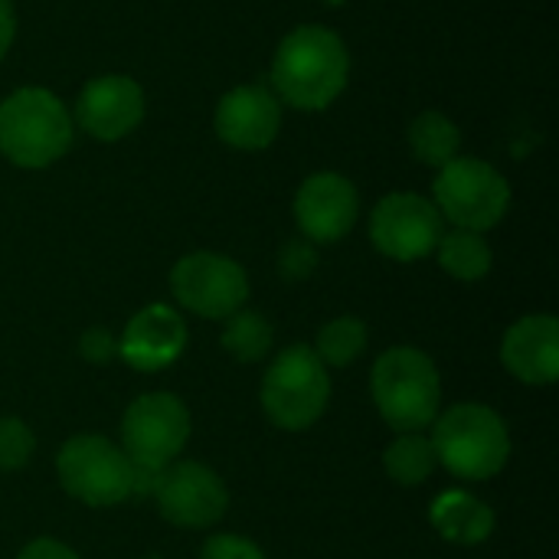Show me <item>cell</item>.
<instances>
[{
  "label": "cell",
  "mask_w": 559,
  "mask_h": 559,
  "mask_svg": "<svg viewBox=\"0 0 559 559\" xmlns=\"http://www.w3.org/2000/svg\"><path fill=\"white\" fill-rule=\"evenodd\" d=\"M347 69L350 59L344 39L334 29L298 26L282 39L275 52L272 82L288 105L301 111H321L344 92Z\"/></svg>",
  "instance_id": "obj_1"
},
{
  "label": "cell",
  "mask_w": 559,
  "mask_h": 559,
  "mask_svg": "<svg viewBox=\"0 0 559 559\" xmlns=\"http://www.w3.org/2000/svg\"><path fill=\"white\" fill-rule=\"evenodd\" d=\"M436 462L462 481H488L511 459V432L504 419L481 403H455L432 423Z\"/></svg>",
  "instance_id": "obj_2"
},
{
  "label": "cell",
  "mask_w": 559,
  "mask_h": 559,
  "mask_svg": "<svg viewBox=\"0 0 559 559\" xmlns=\"http://www.w3.org/2000/svg\"><path fill=\"white\" fill-rule=\"evenodd\" d=\"M370 393L383 423L396 432H423L442 409V380L419 347H390L370 370Z\"/></svg>",
  "instance_id": "obj_3"
},
{
  "label": "cell",
  "mask_w": 559,
  "mask_h": 559,
  "mask_svg": "<svg viewBox=\"0 0 559 559\" xmlns=\"http://www.w3.org/2000/svg\"><path fill=\"white\" fill-rule=\"evenodd\" d=\"M72 144V121L46 88H20L0 102V151L26 170L49 167Z\"/></svg>",
  "instance_id": "obj_4"
},
{
  "label": "cell",
  "mask_w": 559,
  "mask_h": 559,
  "mask_svg": "<svg viewBox=\"0 0 559 559\" xmlns=\"http://www.w3.org/2000/svg\"><path fill=\"white\" fill-rule=\"evenodd\" d=\"M262 409L285 432L311 429L331 403V377L308 344L285 347L262 377Z\"/></svg>",
  "instance_id": "obj_5"
},
{
  "label": "cell",
  "mask_w": 559,
  "mask_h": 559,
  "mask_svg": "<svg viewBox=\"0 0 559 559\" xmlns=\"http://www.w3.org/2000/svg\"><path fill=\"white\" fill-rule=\"evenodd\" d=\"M56 475L62 491L88 508H115L134 495V465L105 436H72L56 455Z\"/></svg>",
  "instance_id": "obj_6"
},
{
  "label": "cell",
  "mask_w": 559,
  "mask_h": 559,
  "mask_svg": "<svg viewBox=\"0 0 559 559\" xmlns=\"http://www.w3.org/2000/svg\"><path fill=\"white\" fill-rule=\"evenodd\" d=\"M432 193L442 219L455 223V229L472 233L498 226L511 206L508 180L491 164L475 157H455L445 167H439Z\"/></svg>",
  "instance_id": "obj_7"
},
{
  "label": "cell",
  "mask_w": 559,
  "mask_h": 559,
  "mask_svg": "<svg viewBox=\"0 0 559 559\" xmlns=\"http://www.w3.org/2000/svg\"><path fill=\"white\" fill-rule=\"evenodd\" d=\"M190 439V413L174 393L138 396L121 419V452L134 468L164 472Z\"/></svg>",
  "instance_id": "obj_8"
},
{
  "label": "cell",
  "mask_w": 559,
  "mask_h": 559,
  "mask_svg": "<svg viewBox=\"0 0 559 559\" xmlns=\"http://www.w3.org/2000/svg\"><path fill=\"white\" fill-rule=\"evenodd\" d=\"M174 298L197 318L223 321L249 298V278L239 262L216 252H190L170 272Z\"/></svg>",
  "instance_id": "obj_9"
},
{
  "label": "cell",
  "mask_w": 559,
  "mask_h": 559,
  "mask_svg": "<svg viewBox=\"0 0 559 559\" xmlns=\"http://www.w3.org/2000/svg\"><path fill=\"white\" fill-rule=\"evenodd\" d=\"M154 501L167 524L183 531H206L223 521L229 491L213 468L200 462H170L157 478Z\"/></svg>",
  "instance_id": "obj_10"
},
{
  "label": "cell",
  "mask_w": 559,
  "mask_h": 559,
  "mask_svg": "<svg viewBox=\"0 0 559 559\" xmlns=\"http://www.w3.org/2000/svg\"><path fill=\"white\" fill-rule=\"evenodd\" d=\"M442 213L432 200L419 193H390L377 203L370 216V239L373 246L396 262H416L436 252L442 229Z\"/></svg>",
  "instance_id": "obj_11"
},
{
  "label": "cell",
  "mask_w": 559,
  "mask_h": 559,
  "mask_svg": "<svg viewBox=\"0 0 559 559\" xmlns=\"http://www.w3.org/2000/svg\"><path fill=\"white\" fill-rule=\"evenodd\" d=\"M360 197L354 183L341 174H314L301 183L295 197V219L311 242H337L357 223Z\"/></svg>",
  "instance_id": "obj_12"
},
{
  "label": "cell",
  "mask_w": 559,
  "mask_h": 559,
  "mask_svg": "<svg viewBox=\"0 0 559 559\" xmlns=\"http://www.w3.org/2000/svg\"><path fill=\"white\" fill-rule=\"evenodd\" d=\"M187 347V324L167 305L141 308L118 337V357L138 373H157L177 364Z\"/></svg>",
  "instance_id": "obj_13"
},
{
  "label": "cell",
  "mask_w": 559,
  "mask_h": 559,
  "mask_svg": "<svg viewBox=\"0 0 559 559\" xmlns=\"http://www.w3.org/2000/svg\"><path fill=\"white\" fill-rule=\"evenodd\" d=\"M79 124L98 141H118L144 118V92L128 75H98L79 92Z\"/></svg>",
  "instance_id": "obj_14"
},
{
  "label": "cell",
  "mask_w": 559,
  "mask_h": 559,
  "mask_svg": "<svg viewBox=\"0 0 559 559\" xmlns=\"http://www.w3.org/2000/svg\"><path fill=\"white\" fill-rule=\"evenodd\" d=\"M501 364L527 386H550L559 377V321L554 314H527L508 328Z\"/></svg>",
  "instance_id": "obj_15"
},
{
  "label": "cell",
  "mask_w": 559,
  "mask_h": 559,
  "mask_svg": "<svg viewBox=\"0 0 559 559\" xmlns=\"http://www.w3.org/2000/svg\"><path fill=\"white\" fill-rule=\"evenodd\" d=\"M282 124L278 98L262 85H239L223 95L216 108V134L239 151H262L275 141Z\"/></svg>",
  "instance_id": "obj_16"
},
{
  "label": "cell",
  "mask_w": 559,
  "mask_h": 559,
  "mask_svg": "<svg viewBox=\"0 0 559 559\" xmlns=\"http://www.w3.org/2000/svg\"><path fill=\"white\" fill-rule=\"evenodd\" d=\"M429 524L442 540L475 547L495 534V511L468 491H442L429 508Z\"/></svg>",
  "instance_id": "obj_17"
},
{
  "label": "cell",
  "mask_w": 559,
  "mask_h": 559,
  "mask_svg": "<svg viewBox=\"0 0 559 559\" xmlns=\"http://www.w3.org/2000/svg\"><path fill=\"white\" fill-rule=\"evenodd\" d=\"M436 452H432V442L429 436L423 432H400L390 449L383 452V468L386 475L403 485V488H416L423 485L432 472H436Z\"/></svg>",
  "instance_id": "obj_18"
},
{
  "label": "cell",
  "mask_w": 559,
  "mask_h": 559,
  "mask_svg": "<svg viewBox=\"0 0 559 559\" xmlns=\"http://www.w3.org/2000/svg\"><path fill=\"white\" fill-rule=\"evenodd\" d=\"M436 252H439L442 269L459 282H478L491 272V246L485 242L481 233L455 229L439 239Z\"/></svg>",
  "instance_id": "obj_19"
},
{
  "label": "cell",
  "mask_w": 559,
  "mask_h": 559,
  "mask_svg": "<svg viewBox=\"0 0 559 559\" xmlns=\"http://www.w3.org/2000/svg\"><path fill=\"white\" fill-rule=\"evenodd\" d=\"M409 144H413V154L423 160V164H432V167H445L449 160L459 157V144H462V134L459 128L439 115V111H423L413 128H409Z\"/></svg>",
  "instance_id": "obj_20"
},
{
  "label": "cell",
  "mask_w": 559,
  "mask_h": 559,
  "mask_svg": "<svg viewBox=\"0 0 559 559\" xmlns=\"http://www.w3.org/2000/svg\"><path fill=\"white\" fill-rule=\"evenodd\" d=\"M223 350L239 364H259L272 350V324L259 311H236L223 328Z\"/></svg>",
  "instance_id": "obj_21"
},
{
  "label": "cell",
  "mask_w": 559,
  "mask_h": 559,
  "mask_svg": "<svg viewBox=\"0 0 559 559\" xmlns=\"http://www.w3.org/2000/svg\"><path fill=\"white\" fill-rule=\"evenodd\" d=\"M311 350L324 367H350L367 350V324L350 314L334 318L318 331V344Z\"/></svg>",
  "instance_id": "obj_22"
},
{
  "label": "cell",
  "mask_w": 559,
  "mask_h": 559,
  "mask_svg": "<svg viewBox=\"0 0 559 559\" xmlns=\"http://www.w3.org/2000/svg\"><path fill=\"white\" fill-rule=\"evenodd\" d=\"M33 432L23 419L3 416L0 419V472H16L29 462L33 455Z\"/></svg>",
  "instance_id": "obj_23"
},
{
  "label": "cell",
  "mask_w": 559,
  "mask_h": 559,
  "mask_svg": "<svg viewBox=\"0 0 559 559\" xmlns=\"http://www.w3.org/2000/svg\"><path fill=\"white\" fill-rule=\"evenodd\" d=\"M200 559H265V554L249 537H239V534H213L203 544Z\"/></svg>",
  "instance_id": "obj_24"
},
{
  "label": "cell",
  "mask_w": 559,
  "mask_h": 559,
  "mask_svg": "<svg viewBox=\"0 0 559 559\" xmlns=\"http://www.w3.org/2000/svg\"><path fill=\"white\" fill-rule=\"evenodd\" d=\"M314 265H318V252H314V246L311 242H288L285 249H282V259H278V269H282V275L288 278V282H301V278H308L311 272H314Z\"/></svg>",
  "instance_id": "obj_25"
},
{
  "label": "cell",
  "mask_w": 559,
  "mask_h": 559,
  "mask_svg": "<svg viewBox=\"0 0 559 559\" xmlns=\"http://www.w3.org/2000/svg\"><path fill=\"white\" fill-rule=\"evenodd\" d=\"M79 354L82 360L88 364H108L118 357V341L111 337V331L105 328H88L82 337H79Z\"/></svg>",
  "instance_id": "obj_26"
},
{
  "label": "cell",
  "mask_w": 559,
  "mask_h": 559,
  "mask_svg": "<svg viewBox=\"0 0 559 559\" xmlns=\"http://www.w3.org/2000/svg\"><path fill=\"white\" fill-rule=\"evenodd\" d=\"M16 559H79V557H75V550H72V547H66V544H59V540H52V537H39V540L26 544Z\"/></svg>",
  "instance_id": "obj_27"
},
{
  "label": "cell",
  "mask_w": 559,
  "mask_h": 559,
  "mask_svg": "<svg viewBox=\"0 0 559 559\" xmlns=\"http://www.w3.org/2000/svg\"><path fill=\"white\" fill-rule=\"evenodd\" d=\"M13 33H16L13 7H10V0H0V59L7 56V49H10V43H13Z\"/></svg>",
  "instance_id": "obj_28"
}]
</instances>
